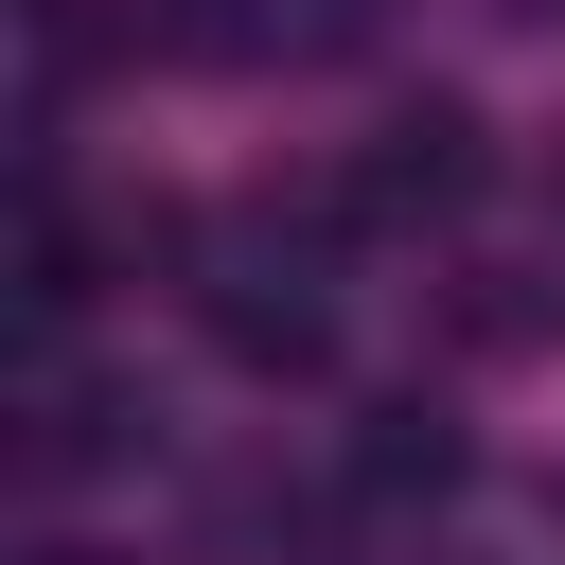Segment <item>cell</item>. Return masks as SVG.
Listing matches in <instances>:
<instances>
[{"label":"cell","mask_w":565,"mask_h":565,"mask_svg":"<svg viewBox=\"0 0 565 565\" xmlns=\"http://www.w3.org/2000/svg\"><path fill=\"white\" fill-rule=\"evenodd\" d=\"M459 177H477V141H459V106H424V124H388V159L353 177V212H459Z\"/></svg>","instance_id":"obj_1"}]
</instances>
